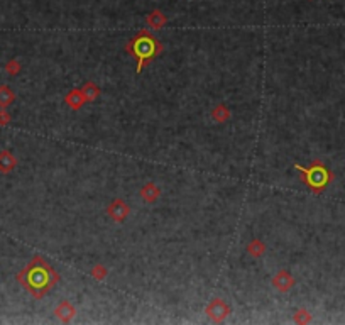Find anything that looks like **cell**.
<instances>
[{"label": "cell", "instance_id": "cell-1", "mask_svg": "<svg viewBox=\"0 0 345 325\" xmlns=\"http://www.w3.org/2000/svg\"><path fill=\"white\" fill-rule=\"evenodd\" d=\"M17 281L26 288L34 298H43L53 286L58 285L59 275L44 258L36 256L31 263L17 275Z\"/></svg>", "mask_w": 345, "mask_h": 325}, {"label": "cell", "instance_id": "cell-2", "mask_svg": "<svg viewBox=\"0 0 345 325\" xmlns=\"http://www.w3.org/2000/svg\"><path fill=\"white\" fill-rule=\"evenodd\" d=\"M125 51L137 61L136 71L142 73V69L162 53V44L161 41H157L154 38L152 32H149L147 29H142L129 41L127 46H125Z\"/></svg>", "mask_w": 345, "mask_h": 325}, {"label": "cell", "instance_id": "cell-3", "mask_svg": "<svg viewBox=\"0 0 345 325\" xmlns=\"http://www.w3.org/2000/svg\"><path fill=\"white\" fill-rule=\"evenodd\" d=\"M295 168L301 173V182L313 193H321L332 182V173L321 161H313L310 166L295 165Z\"/></svg>", "mask_w": 345, "mask_h": 325}, {"label": "cell", "instance_id": "cell-4", "mask_svg": "<svg viewBox=\"0 0 345 325\" xmlns=\"http://www.w3.org/2000/svg\"><path fill=\"white\" fill-rule=\"evenodd\" d=\"M205 313H207V317L212 320V322L220 323L230 315V306H228L222 298H213L207 305V308H205Z\"/></svg>", "mask_w": 345, "mask_h": 325}, {"label": "cell", "instance_id": "cell-5", "mask_svg": "<svg viewBox=\"0 0 345 325\" xmlns=\"http://www.w3.org/2000/svg\"><path fill=\"white\" fill-rule=\"evenodd\" d=\"M129 213H130V208L127 205V202L122 200V198H115L107 207V215L114 222H124L129 217Z\"/></svg>", "mask_w": 345, "mask_h": 325}, {"label": "cell", "instance_id": "cell-6", "mask_svg": "<svg viewBox=\"0 0 345 325\" xmlns=\"http://www.w3.org/2000/svg\"><path fill=\"white\" fill-rule=\"evenodd\" d=\"M271 283H273L274 290L281 291V293H288V291H290L291 288L295 286V278L291 276L290 271H286V269H281V271H278L276 275H274Z\"/></svg>", "mask_w": 345, "mask_h": 325}, {"label": "cell", "instance_id": "cell-7", "mask_svg": "<svg viewBox=\"0 0 345 325\" xmlns=\"http://www.w3.org/2000/svg\"><path fill=\"white\" fill-rule=\"evenodd\" d=\"M54 315H56V318H58L59 322L69 323L74 318V315H76V308H74V305L71 303V301L63 300L61 303L54 308Z\"/></svg>", "mask_w": 345, "mask_h": 325}, {"label": "cell", "instance_id": "cell-8", "mask_svg": "<svg viewBox=\"0 0 345 325\" xmlns=\"http://www.w3.org/2000/svg\"><path fill=\"white\" fill-rule=\"evenodd\" d=\"M64 102H66V105L71 107L73 110H80L81 107L87 104L81 88H73L71 92H68L66 97H64Z\"/></svg>", "mask_w": 345, "mask_h": 325}, {"label": "cell", "instance_id": "cell-9", "mask_svg": "<svg viewBox=\"0 0 345 325\" xmlns=\"http://www.w3.org/2000/svg\"><path fill=\"white\" fill-rule=\"evenodd\" d=\"M159 197H161V190H159V187H157L156 183L149 182V183H146L141 188V198H142L144 202L154 203Z\"/></svg>", "mask_w": 345, "mask_h": 325}, {"label": "cell", "instance_id": "cell-10", "mask_svg": "<svg viewBox=\"0 0 345 325\" xmlns=\"http://www.w3.org/2000/svg\"><path fill=\"white\" fill-rule=\"evenodd\" d=\"M146 22H147L149 27H152V29H162V27L166 26V22H167V17L161 11H152L147 16Z\"/></svg>", "mask_w": 345, "mask_h": 325}, {"label": "cell", "instance_id": "cell-11", "mask_svg": "<svg viewBox=\"0 0 345 325\" xmlns=\"http://www.w3.org/2000/svg\"><path fill=\"white\" fill-rule=\"evenodd\" d=\"M230 109L225 104H218L212 109V119L215 120L217 124H223L230 119Z\"/></svg>", "mask_w": 345, "mask_h": 325}, {"label": "cell", "instance_id": "cell-12", "mask_svg": "<svg viewBox=\"0 0 345 325\" xmlns=\"http://www.w3.org/2000/svg\"><path fill=\"white\" fill-rule=\"evenodd\" d=\"M16 165H17V161H16V157L12 156V152H9V151L0 152V171H2V173L12 171L16 168Z\"/></svg>", "mask_w": 345, "mask_h": 325}, {"label": "cell", "instance_id": "cell-13", "mask_svg": "<svg viewBox=\"0 0 345 325\" xmlns=\"http://www.w3.org/2000/svg\"><path fill=\"white\" fill-rule=\"evenodd\" d=\"M264 253H266V244L261 239H252L249 244H247V254L252 256L254 259L263 258Z\"/></svg>", "mask_w": 345, "mask_h": 325}, {"label": "cell", "instance_id": "cell-14", "mask_svg": "<svg viewBox=\"0 0 345 325\" xmlns=\"http://www.w3.org/2000/svg\"><path fill=\"white\" fill-rule=\"evenodd\" d=\"M81 92H83V97H85V100H87V102H93V100H97V99L100 97V88L97 87L93 82L83 83Z\"/></svg>", "mask_w": 345, "mask_h": 325}, {"label": "cell", "instance_id": "cell-15", "mask_svg": "<svg viewBox=\"0 0 345 325\" xmlns=\"http://www.w3.org/2000/svg\"><path fill=\"white\" fill-rule=\"evenodd\" d=\"M14 99H16V95H14V92L11 90L9 87H0V105L2 107H7L9 104H12Z\"/></svg>", "mask_w": 345, "mask_h": 325}, {"label": "cell", "instance_id": "cell-16", "mask_svg": "<svg viewBox=\"0 0 345 325\" xmlns=\"http://www.w3.org/2000/svg\"><path fill=\"white\" fill-rule=\"evenodd\" d=\"M107 268L104 266V264H95V266L92 268V271H90V275L92 278H95L97 281H104L105 278H107Z\"/></svg>", "mask_w": 345, "mask_h": 325}, {"label": "cell", "instance_id": "cell-17", "mask_svg": "<svg viewBox=\"0 0 345 325\" xmlns=\"http://www.w3.org/2000/svg\"><path fill=\"white\" fill-rule=\"evenodd\" d=\"M295 322L296 323H308V322H311V315H310L308 310H305V308L296 310V312H295Z\"/></svg>", "mask_w": 345, "mask_h": 325}, {"label": "cell", "instance_id": "cell-18", "mask_svg": "<svg viewBox=\"0 0 345 325\" xmlns=\"http://www.w3.org/2000/svg\"><path fill=\"white\" fill-rule=\"evenodd\" d=\"M6 69H7L9 75H17V73L21 71V64H19V63L16 61V59H12L11 63H7Z\"/></svg>", "mask_w": 345, "mask_h": 325}, {"label": "cell", "instance_id": "cell-19", "mask_svg": "<svg viewBox=\"0 0 345 325\" xmlns=\"http://www.w3.org/2000/svg\"><path fill=\"white\" fill-rule=\"evenodd\" d=\"M9 120H11V115H9L7 112H4V110H2V112H0V124H7L9 122Z\"/></svg>", "mask_w": 345, "mask_h": 325}]
</instances>
